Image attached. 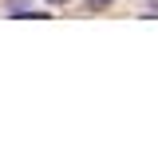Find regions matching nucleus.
<instances>
[{
  "instance_id": "nucleus-1",
  "label": "nucleus",
  "mask_w": 158,
  "mask_h": 158,
  "mask_svg": "<svg viewBox=\"0 0 158 158\" xmlns=\"http://www.w3.org/2000/svg\"><path fill=\"white\" fill-rule=\"evenodd\" d=\"M48 4H67V0H48Z\"/></svg>"
}]
</instances>
